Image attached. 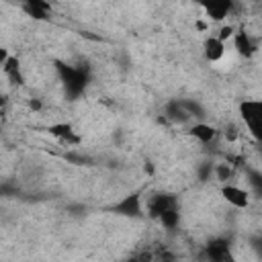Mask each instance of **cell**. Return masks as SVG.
<instances>
[{
  "instance_id": "1",
  "label": "cell",
  "mask_w": 262,
  "mask_h": 262,
  "mask_svg": "<svg viewBox=\"0 0 262 262\" xmlns=\"http://www.w3.org/2000/svg\"><path fill=\"white\" fill-rule=\"evenodd\" d=\"M59 74H61L66 92H68L70 96H78V94L84 92V88H86V84H88V76H86L84 70L72 68V66H59Z\"/></svg>"
},
{
  "instance_id": "2",
  "label": "cell",
  "mask_w": 262,
  "mask_h": 262,
  "mask_svg": "<svg viewBox=\"0 0 262 262\" xmlns=\"http://www.w3.org/2000/svg\"><path fill=\"white\" fill-rule=\"evenodd\" d=\"M239 115L246 121L250 133L260 139V131H262V102L260 100H244L239 104Z\"/></svg>"
},
{
  "instance_id": "3",
  "label": "cell",
  "mask_w": 262,
  "mask_h": 262,
  "mask_svg": "<svg viewBox=\"0 0 262 262\" xmlns=\"http://www.w3.org/2000/svg\"><path fill=\"white\" fill-rule=\"evenodd\" d=\"M205 256L209 262H235L233 252L229 248V242L225 237H215L205 248Z\"/></svg>"
},
{
  "instance_id": "4",
  "label": "cell",
  "mask_w": 262,
  "mask_h": 262,
  "mask_svg": "<svg viewBox=\"0 0 262 262\" xmlns=\"http://www.w3.org/2000/svg\"><path fill=\"white\" fill-rule=\"evenodd\" d=\"M221 194H223V199L231 205V207H235V209H246L248 205H250V194H248V190H244L242 186H237V184H223L221 186Z\"/></svg>"
},
{
  "instance_id": "5",
  "label": "cell",
  "mask_w": 262,
  "mask_h": 262,
  "mask_svg": "<svg viewBox=\"0 0 262 262\" xmlns=\"http://www.w3.org/2000/svg\"><path fill=\"white\" fill-rule=\"evenodd\" d=\"M170 209H178L176 199H174L172 194L160 192V194H154V196L147 201V213H149L151 217H156V219H158L162 213L170 211Z\"/></svg>"
},
{
  "instance_id": "6",
  "label": "cell",
  "mask_w": 262,
  "mask_h": 262,
  "mask_svg": "<svg viewBox=\"0 0 262 262\" xmlns=\"http://www.w3.org/2000/svg\"><path fill=\"white\" fill-rule=\"evenodd\" d=\"M231 41H233V49H235L242 57H252V55L256 53V43H254V39L250 37V33H246V29H235Z\"/></svg>"
},
{
  "instance_id": "7",
  "label": "cell",
  "mask_w": 262,
  "mask_h": 262,
  "mask_svg": "<svg viewBox=\"0 0 262 262\" xmlns=\"http://www.w3.org/2000/svg\"><path fill=\"white\" fill-rule=\"evenodd\" d=\"M47 131L51 135H55L59 141L68 143V145H78L80 143V135L76 133V129L70 125V123H55V125H49Z\"/></svg>"
},
{
  "instance_id": "8",
  "label": "cell",
  "mask_w": 262,
  "mask_h": 262,
  "mask_svg": "<svg viewBox=\"0 0 262 262\" xmlns=\"http://www.w3.org/2000/svg\"><path fill=\"white\" fill-rule=\"evenodd\" d=\"M203 8H205V14H207L209 20H213V23H223V20L231 14L233 4L227 2V0H223V2H209V4H205Z\"/></svg>"
},
{
  "instance_id": "9",
  "label": "cell",
  "mask_w": 262,
  "mask_h": 262,
  "mask_svg": "<svg viewBox=\"0 0 262 262\" xmlns=\"http://www.w3.org/2000/svg\"><path fill=\"white\" fill-rule=\"evenodd\" d=\"M225 51H227V49H225V43H221L215 35H211V37H207V39L203 41V53H205L207 61H211V63L223 59V57H225Z\"/></svg>"
},
{
  "instance_id": "10",
  "label": "cell",
  "mask_w": 262,
  "mask_h": 262,
  "mask_svg": "<svg viewBox=\"0 0 262 262\" xmlns=\"http://www.w3.org/2000/svg\"><path fill=\"white\" fill-rule=\"evenodd\" d=\"M2 70V74L10 80V84H23L25 82V78H23V68H20V59L18 57H14V55H10L6 61H4V66L0 68Z\"/></svg>"
},
{
  "instance_id": "11",
  "label": "cell",
  "mask_w": 262,
  "mask_h": 262,
  "mask_svg": "<svg viewBox=\"0 0 262 262\" xmlns=\"http://www.w3.org/2000/svg\"><path fill=\"white\" fill-rule=\"evenodd\" d=\"M188 133H190L196 141H201V143H211V141L217 137V129H215L213 125L205 123V121L194 123V125L188 129Z\"/></svg>"
},
{
  "instance_id": "12",
  "label": "cell",
  "mask_w": 262,
  "mask_h": 262,
  "mask_svg": "<svg viewBox=\"0 0 262 262\" xmlns=\"http://www.w3.org/2000/svg\"><path fill=\"white\" fill-rule=\"evenodd\" d=\"M23 10H25L29 16L37 18V20H45V18H49V14H51V4H47V2H43V0H29V2L23 4Z\"/></svg>"
},
{
  "instance_id": "13",
  "label": "cell",
  "mask_w": 262,
  "mask_h": 262,
  "mask_svg": "<svg viewBox=\"0 0 262 262\" xmlns=\"http://www.w3.org/2000/svg\"><path fill=\"white\" fill-rule=\"evenodd\" d=\"M115 211L121 213V215L139 217V215H141V199H139V194H129V196H125V199L115 207Z\"/></svg>"
},
{
  "instance_id": "14",
  "label": "cell",
  "mask_w": 262,
  "mask_h": 262,
  "mask_svg": "<svg viewBox=\"0 0 262 262\" xmlns=\"http://www.w3.org/2000/svg\"><path fill=\"white\" fill-rule=\"evenodd\" d=\"M166 117L170 119V121H174V123H186L190 117L186 115V111L182 108V104H180V100H174V102H170L168 106H166Z\"/></svg>"
},
{
  "instance_id": "15",
  "label": "cell",
  "mask_w": 262,
  "mask_h": 262,
  "mask_svg": "<svg viewBox=\"0 0 262 262\" xmlns=\"http://www.w3.org/2000/svg\"><path fill=\"white\" fill-rule=\"evenodd\" d=\"M233 174H235L233 164H217V166L213 168V176H215L217 180H221L223 184H229L231 178H233Z\"/></svg>"
},
{
  "instance_id": "16",
  "label": "cell",
  "mask_w": 262,
  "mask_h": 262,
  "mask_svg": "<svg viewBox=\"0 0 262 262\" xmlns=\"http://www.w3.org/2000/svg\"><path fill=\"white\" fill-rule=\"evenodd\" d=\"M158 219H160V223H162L166 229H174V227L178 225V221H180V213H178V209H170V211L162 213Z\"/></svg>"
},
{
  "instance_id": "17",
  "label": "cell",
  "mask_w": 262,
  "mask_h": 262,
  "mask_svg": "<svg viewBox=\"0 0 262 262\" xmlns=\"http://www.w3.org/2000/svg\"><path fill=\"white\" fill-rule=\"evenodd\" d=\"M235 29H237L235 25H229V23H225V25H223V27L219 29V35H215V37H217V39H219L221 43H225L227 39H231V37H233Z\"/></svg>"
},
{
  "instance_id": "18",
  "label": "cell",
  "mask_w": 262,
  "mask_h": 262,
  "mask_svg": "<svg viewBox=\"0 0 262 262\" xmlns=\"http://www.w3.org/2000/svg\"><path fill=\"white\" fill-rule=\"evenodd\" d=\"M237 137H239L237 127H235V125H227V127H225V139H227V141H235Z\"/></svg>"
},
{
  "instance_id": "19",
  "label": "cell",
  "mask_w": 262,
  "mask_h": 262,
  "mask_svg": "<svg viewBox=\"0 0 262 262\" xmlns=\"http://www.w3.org/2000/svg\"><path fill=\"white\" fill-rule=\"evenodd\" d=\"M41 106H43V104H41V100H39V98L29 100V108H31V111H41Z\"/></svg>"
},
{
  "instance_id": "20",
  "label": "cell",
  "mask_w": 262,
  "mask_h": 262,
  "mask_svg": "<svg viewBox=\"0 0 262 262\" xmlns=\"http://www.w3.org/2000/svg\"><path fill=\"white\" fill-rule=\"evenodd\" d=\"M10 57V53H8V49L6 47H0V68L4 66V61Z\"/></svg>"
},
{
  "instance_id": "21",
  "label": "cell",
  "mask_w": 262,
  "mask_h": 262,
  "mask_svg": "<svg viewBox=\"0 0 262 262\" xmlns=\"http://www.w3.org/2000/svg\"><path fill=\"white\" fill-rule=\"evenodd\" d=\"M6 104H8V96L4 92H0V108H4Z\"/></svg>"
}]
</instances>
